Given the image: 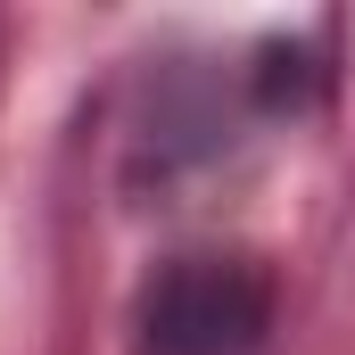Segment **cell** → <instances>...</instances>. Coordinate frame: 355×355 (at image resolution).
Returning a JSON list of instances; mask_svg holds the SVG:
<instances>
[{
  "instance_id": "obj_1",
  "label": "cell",
  "mask_w": 355,
  "mask_h": 355,
  "mask_svg": "<svg viewBox=\"0 0 355 355\" xmlns=\"http://www.w3.org/2000/svg\"><path fill=\"white\" fill-rule=\"evenodd\" d=\"M272 331V272L240 248H190L141 281L132 355H257Z\"/></svg>"
}]
</instances>
